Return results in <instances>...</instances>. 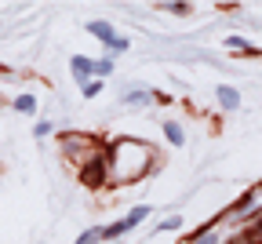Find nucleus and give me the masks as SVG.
<instances>
[{
    "label": "nucleus",
    "mask_w": 262,
    "mask_h": 244,
    "mask_svg": "<svg viewBox=\"0 0 262 244\" xmlns=\"http://www.w3.org/2000/svg\"><path fill=\"white\" fill-rule=\"evenodd\" d=\"M127 230H131V222H127V219H120V222H113L110 230H102V237L110 240V237H120V233H127Z\"/></svg>",
    "instance_id": "nucleus-6"
},
{
    "label": "nucleus",
    "mask_w": 262,
    "mask_h": 244,
    "mask_svg": "<svg viewBox=\"0 0 262 244\" xmlns=\"http://www.w3.org/2000/svg\"><path fill=\"white\" fill-rule=\"evenodd\" d=\"M164 135H168L175 146H182V143H186V135H182V128H179L175 120H168V124H164Z\"/></svg>",
    "instance_id": "nucleus-4"
},
{
    "label": "nucleus",
    "mask_w": 262,
    "mask_h": 244,
    "mask_svg": "<svg viewBox=\"0 0 262 244\" xmlns=\"http://www.w3.org/2000/svg\"><path fill=\"white\" fill-rule=\"evenodd\" d=\"M15 110L18 113H33V110H37V98H33V95H18L15 98Z\"/></svg>",
    "instance_id": "nucleus-5"
},
{
    "label": "nucleus",
    "mask_w": 262,
    "mask_h": 244,
    "mask_svg": "<svg viewBox=\"0 0 262 244\" xmlns=\"http://www.w3.org/2000/svg\"><path fill=\"white\" fill-rule=\"evenodd\" d=\"M33 135H37V138H44V135H51V124H48V120H40L37 128H33Z\"/></svg>",
    "instance_id": "nucleus-9"
},
{
    "label": "nucleus",
    "mask_w": 262,
    "mask_h": 244,
    "mask_svg": "<svg viewBox=\"0 0 262 244\" xmlns=\"http://www.w3.org/2000/svg\"><path fill=\"white\" fill-rule=\"evenodd\" d=\"M196 244H219V240H215V233H208V237H201Z\"/></svg>",
    "instance_id": "nucleus-10"
},
{
    "label": "nucleus",
    "mask_w": 262,
    "mask_h": 244,
    "mask_svg": "<svg viewBox=\"0 0 262 244\" xmlns=\"http://www.w3.org/2000/svg\"><path fill=\"white\" fill-rule=\"evenodd\" d=\"M73 73H77V77L88 84V77L95 73V62H88V58H73Z\"/></svg>",
    "instance_id": "nucleus-3"
},
{
    "label": "nucleus",
    "mask_w": 262,
    "mask_h": 244,
    "mask_svg": "<svg viewBox=\"0 0 262 244\" xmlns=\"http://www.w3.org/2000/svg\"><path fill=\"white\" fill-rule=\"evenodd\" d=\"M98 88H102L98 80H88V84H84V98H95V95H98Z\"/></svg>",
    "instance_id": "nucleus-8"
},
{
    "label": "nucleus",
    "mask_w": 262,
    "mask_h": 244,
    "mask_svg": "<svg viewBox=\"0 0 262 244\" xmlns=\"http://www.w3.org/2000/svg\"><path fill=\"white\" fill-rule=\"evenodd\" d=\"M219 102H222V110H241V95L233 88H219Z\"/></svg>",
    "instance_id": "nucleus-2"
},
{
    "label": "nucleus",
    "mask_w": 262,
    "mask_h": 244,
    "mask_svg": "<svg viewBox=\"0 0 262 244\" xmlns=\"http://www.w3.org/2000/svg\"><path fill=\"white\" fill-rule=\"evenodd\" d=\"M110 69H113V62H110V58H102V62H95V77H106Z\"/></svg>",
    "instance_id": "nucleus-7"
},
{
    "label": "nucleus",
    "mask_w": 262,
    "mask_h": 244,
    "mask_svg": "<svg viewBox=\"0 0 262 244\" xmlns=\"http://www.w3.org/2000/svg\"><path fill=\"white\" fill-rule=\"evenodd\" d=\"M88 33H91V37H98L106 48H113V44L120 40L117 33H113V26H110V22H88Z\"/></svg>",
    "instance_id": "nucleus-1"
}]
</instances>
